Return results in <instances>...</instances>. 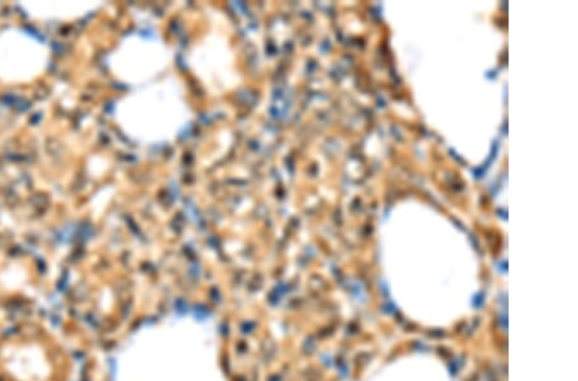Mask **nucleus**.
I'll use <instances>...</instances> for the list:
<instances>
[{"instance_id": "1", "label": "nucleus", "mask_w": 578, "mask_h": 381, "mask_svg": "<svg viewBox=\"0 0 578 381\" xmlns=\"http://www.w3.org/2000/svg\"><path fill=\"white\" fill-rule=\"evenodd\" d=\"M214 320L166 316L136 331L118 357L117 381H229Z\"/></svg>"}]
</instances>
